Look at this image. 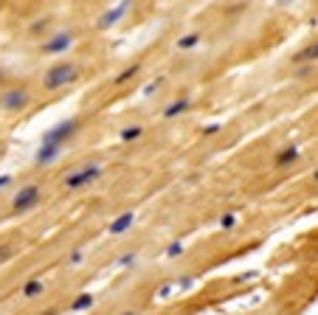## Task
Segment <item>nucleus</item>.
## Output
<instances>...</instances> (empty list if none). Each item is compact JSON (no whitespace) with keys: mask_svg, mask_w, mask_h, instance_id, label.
<instances>
[{"mask_svg":"<svg viewBox=\"0 0 318 315\" xmlns=\"http://www.w3.org/2000/svg\"><path fill=\"white\" fill-rule=\"evenodd\" d=\"M76 79H79V68L71 65V62H59V65H54L43 76V87L45 90H59V87L71 85V82H76Z\"/></svg>","mask_w":318,"mask_h":315,"instance_id":"nucleus-1","label":"nucleus"},{"mask_svg":"<svg viewBox=\"0 0 318 315\" xmlns=\"http://www.w3.org/2000/svg\"><path fill=\"white\" fill-rule=\"evenodd\" d=\"M99 175H102V166H99V164H87V166H82V169H76L74 175L65 177V188H68V192H76V188L93 186V183L99 180Z\"/></svg>","mask_w":318,"mask_h":315,"instance_id":"nucleus-2","label":"nucleus"},{"mask_svg":"<svg viewBox=\"0 0 318 315\" xmlns=\"http://www.w3.org/2000/svg\"><path fill=\"white\" fill-rule=\"evenodd\" d=\"M79 130V121L76 118H65L59 121L56 127H51L48 133L43 135V144H51V146H65V141H71V135Z\"/></svg>","mask_w":318,"mask_h":315,"instance_id":"nucleus-3","label":"nucleus"},{"mask_svg":"<svg viewBox=\"0 0 318 315\" xmlns=\"http://www.w3.org/2000/svg\"><path fill=\"white\" fill-rule=\"evenodd\" d=\"M31 104V93L25 90V87H17V90H9L0 96V107L3 110H12V113H20V110H25Z\"/></svg>","mask_w":318,"mask_h":315,"instance_id":"nucleus-4","label":"nucleus"},{"mask_svg":"<svg viewBox=\"0 0 318 315\" xmlns=\"http://www.w3.org/2000/svg\"><path fill=\"white\" fill-rule=\"evenodd\" d=\"M37 203H40V186H34V183H31V186H23L17 194H14V203H12V206H14V211H31Z\"/></svg>","mask_w":318,"mask_h":315,"instance_id":"nucleus-5","label":"nucleus"},{"mask_svg":"<svg viewBox=\"0 0 318 315\" xmlns=\"http://www.w3.org/2000/svg\"><path fill=\"white\" fill-rule=\"evenodd\" d=\"M74 43V34L71 31H56L48 43H43V54H65Z\"/></svg>","mask_w":318,"mask_h":315,"instance_id":"nucleus-6","label":"nucleus"},{"mask_svg":"<svg viewBox=\"0 0 318 315\" xmlns=\"http://www.w3.org/2000/svg\"><path fill=\"white\" fill-rule=\"evenodd\" d=\"M127 12H130V3H118L116 9H107V12L96 20V28H110V25H116Z\"/></svg>","mask_w":318,"mask_h":315,"instance_id":"nucleus-7","label":"nucleus"},{"mask_svg":"<svg viewBox=\"0 0 318 315\" xmlns=\"http://www.w3.org/2000/svg\"><path fill=\"white\" fill-rule=\"evenodd\" d=\"M62 149H65V146H51V144H40V149H37V155H34V161H37L40 166H48V164H54L56 158L62 155Z\"/></svg>","mask_w":318,"mask_h":315,"instance_id":"nucleus-8","label":"nucleus"},{"mask_svg":"<svg viewBox=\"0 0 318 315\" xmlns=\"http://www.w3.org/2000/svg\"><path fill=\"white\" fill-rule=\"evenodd\" d=\"M133 223H135V214L133 211H124V214H118V217L113 219L107 231H110L113 236H121V234H127V231L133 228Z\"/></svg>","mask_w":318,"mask_h":315,"instance_id":"nucleus-9","label":"nucleus"},{"mask_svg":"<svg viewBox=\"0 0 318 315\" xmlns=\"http://www.w3.org/2000/svg\"><path fill=\"white\" fill-rule=\"evenodd\" d=\"M299 144H290V146H284L281 152H276V158H273V166H290V164H296L299 161Z\"/></svg>","mask_w":318,"mask_h":315,"instance_id":"nucleus-10","label":"nucleus"},{"mask_svg":"<svg viewBox=\"0 0 318 315\" xmlns=\"http://www.w3.org/2000/svg\"><path fill=\"white\" fill-rule=\"evenodd\" d=\"M189 107H192V96H180V99H175L172 104H166L164 118H178V115H183Z\"/></svg>","mask_w":318,"mask_h":315,"instance_id":"nucleus-11","label":"nucleus"},{"mask_svg":"<svg viewBox=\"0 0 318 315\" xmlns=\"http://www.w3.org/2000/svg\"><path fill=\"white\" fill-rule=\"evenodd\" d=\"M315 59H318V40H315L312 45H307L304 51H299V54L293 56V62H296V65H312Z\"/></svg>","mask_w":318,"mask_h":315,"instance_id":"nucleus-12","label":"nucleus"},{"mask_svg":"<svg viewBox=\"0 0 318 315\" xmlns=\"http://www.w3.org/2000/svg\"><path fill=\"white\" fill-rule=\"evenodd\" d=\"M200 45V31H189L178 40V51H195Z\"/></svg>","mask_w":318,"mask_h":315,"instance_id":"nucleus-13","label":"nucleus"},{"mask_svg":"<svg viewBox=\"0 0 318 315\" xmlns=\"http://www.w3.org/2000/svg\"><path fill=\"white\" fill-rule=\"evenodd\" d=\"M93 301H96V298H93L90 293H82V296H76V301L71 304V309H74V312H85V309L93 307Z\"/></svg>","mask_w":318,"mask_h":315,"instance_id":"nucleus-14","label":"nucleus"},{"mask_svg":"<svg viewBox=\"0 0 318 315\" xmlns=\"http://www.w3.org/2000/svg\"><path fill=\"white\" fill-rule=\"evenodd\" d=\"M43 290H45V285L40 279H31L28 285L23 287V298H37V296H43Z\"/></svg>","mask_w":318,"mask_h":315,"instance_id":"nucleus-15","label":"nucleus"},{"mask_svg":"<svg viewBox=\"0 0 318 315\" xmlns=\"http://www.w3.org/2000/svg\"><path fill=\"white\" fill-rule=\"evenodd\" d=\"M135 73H138V65H130V68H124V71L118 73L116 79H113V85H124V82H130V79H133Z\"/></svg>","mask_w":318,"mask_h":315,"instance_id":"nucleus-16","label":"nucleus"},{"mask_svg":"<svg viewBox=\"0 0 318 315\" xmlns=\"http://www.w3.org/2000/svg\"><path fill=\"white\" fill-rule=\"evenodd\" d=\"M234 225H237V214H234V211H228V214H222V217H220V228L222 231H231Z\"/></svg>","mask_w":318,"mask_h":315,"instance_id":"nucleus-17","label":"nucleus"},{"mask_svg":"<svg viewBox=\"0 0 318 315\" xmlns=\"http://www.w3.org/2000/svg\"><path fill=\"white\" fill-rule=\"evenodd\" d=\"M164 254H166V259H178V256L183 254V242H180V239H178V242H172Z\"/></svg>","mask_w":318,"mask_h":315,"instance_id":"nucleus-18","label":"nucleus"},{"mask_svg":"<svg viewBox=\"0 0 318 315\" xmlns=\"http://www.w3.org/2000/svg\"><path fill=\"white\" fill-rule=\"evenodd\" d=\"M164 82H166V76H158V79H152V82H147V85H144V96H152Z\"/></svg>","mask_w":318,"mask_h":315,"instance_id":"nucleus-19","label":"nucleus"},{"mask_svg":"<svg viewBox=\"0 0 318 315\" xmlns=\"http://www.w3.org/2000/svg\"><path fill=\"white\" fill-rule=\"evenodd\" d=\"M135 138H141V127H124L121 130V141H135Z\"/></svg>","mask_w":318,"mask_h":315,"instance_id":"nucleus-20","label":"nucleus"},{"mask_svg":"<svg viewBox=\"0 0 318 315\" xmlns=\"http://www.w3.org/2000/svg\"><path fill=\"white\" fill-rule=\"evenodd\" d=\"M175 287H178V281H166V285H164V287H161V290H158V296H155V298H161V301H164V298H169Z\"/></svg>","mask_w":318,"mask_h":315,"instance_id":"nucleus-21","label":"nucleus"},{"mask_svg":"<svg viewBox=\"0 0 318 315\" xmlns=\"http://www.w3.org/2000/svg\"><path fill=\"white\" fill-rule=\"evenodd\" d=\"M118 265H121V267H130V265H135V254H133V250H130V254H124L121 259H118Z\"/></svg>","mask_w":318,"mask_h":315,"instance_id":"nucleus-22","label":"nucleus"},{"mask_svg":"<svg viewBox=\"0 0 318 315\" xmlns=\"http://www.w3.org/2000/svg\"><path fill=\"white\" fill-rule=\"evenodd\" d=\"M312 73V65H301L299 71H296V79H304V76H310Z\"/></svg>","mask_w":318,"mask_h":315,"instance_id":"nucleus-23","label":"nucleus"},{"mask_svg":"<svg viewBox=\"0 0 318 315\" xmlns=\"http://www.w3.org/2000/svg\"><path fill=\"white\" fill-rule=\"evenodd\" d=\"M82 259H85V254H82V250H79V248H76V250H74V254H71V265H79V262H82Z\"/></svg>","mask_w":318,"mask_h":315,"instance_id":"nucleus-24","label":"nucleus"},{"mask_svg":"<svg viewBox=\"0 0 318 315\" xmlns=\"http://www.w3.org/2000/svg\"><path fill=\"white\" fill-rule=\"evenodd\" d=\"M195 281H197V279H195V276H186V279H183V281H180V285H178V287H192V285H195Z\"/></svg>","mask_w":318,"mask_h":315,"instance_id":"nucleus-25","label":"nucleus"},{"mask_svg":"<svg viewBox=\"0 0 318 315\" xmlns=\"http://www.w3.org/2000/svg\"><path fill=\"white\" fill-rule=\"evenodd\" d=\"M217 130H220V124H208V127H203V133L211 135V133H217Z\"/></svg>","mask_w":318,"mask_h":315,"instance_id":"nucleus-26","label":"nucleus"},{"mask_svg":"<svg viewBox=\"0 0 318 315\" xmlns=\"http://www.w3.org/2000/svg\"><path fill=\"white\" fill-rule=\"evenodd\" d=\"M9 183H12V175H0V188L9 186Z\"/></svg>","mask_w":318,"mask_h":315,"instance_id":"nucleus-27","label":"nucleus"},{"mask_svg":"<svg viewBox=\"0 0 318 315\" xmlns=\"http://www.w3.org/2000/svg\"><path fill=\"white\" fill-rule=\"evenodd\" d=\"M9 256H12V250H9V248H0V262L9 259Z\"/></svg>","mask_w":318,"mask_h":315,"instance_id":"nucleus-28","label":"nucleus"},{"mask_svg":"<svg viewBox=\"0 0 318 315\" xmlns=\"http://www.w3.org/2000/svg\"><path fill=\"white\" fill-rule=\"evenodd\" d=\"M312 180H315V183H318V169H315V172H312Z\"/></svg>","mask_w":318,"mask_h":315,"instance_id":"nucleus-29","label":"nucleus"},{"mask_svg":"<svg viewBox=\"0 0 318 315\" xmlns=\"http://www.w3.org/2000/svg\"><path fill=\"white\" fill-rule=\"evenodd\" d=\"M121 315H135V312H121Z\"/></svg>","mask_w":318,"mask_h":315,"instance_id":"nucleus-30","label":"nucleus"},{"mask_svg":"<svg viewBox=\"0 0 318 315\" xmlns=\"http://www.w3.org/2000/svg\"><path fill=\"white\" fill-rule=\"evenodd\" d=\"M0 82H3V73H0Z\"/></svg>","mask_w":318,"mask_h":315,"instance_id":"nucleus-31","label":"nucleus"},{"mask_svg":"<svg viewBox=\"0 0 318 315\" xmlns=\"http://www.w3.org/2000/svg\"><path fill=\"white\" fill-rule=\"evenodd\" d=\"M45 315H54V312H45Z\"/></svg>","mask_w":318,"mask_h":315,"instance_id":"nucleus-32","label":"nucleus"}]
</instances>
